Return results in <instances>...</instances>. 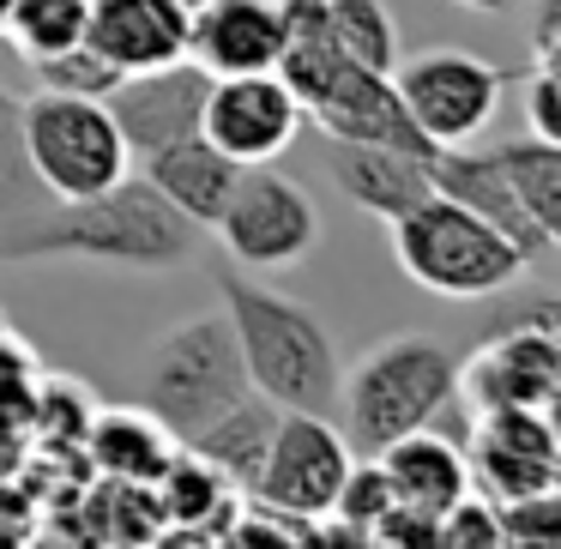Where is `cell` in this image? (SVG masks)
Masks as SVG:
<instances>
[{"label": "cell", "mask_w": 561, "mask_h": 549, "mask_svg": "<svg viewBox=\"0 0 561 549\" xmlns=\"http://www.w3.org/2000/svg\"><path fill=\"white\" fill-rule=\"evenodd\" d=\"M199 224H187L151 182L127 175L122 187L98 199H55L31 224L0 230V260L13 266H43V260H73L98 272H134V278H163L199 254Z\"/></svg>", "instance_id": "obj_1"}, {"label": "cell", "mask_w": 561, "mask_h": 549, "mask_svg": "<svg viewBox=\"0 0 561 549\" xmlns=\"http://www.w3.org/2000/svg\"><path fill=\"white\" fill-rule=\"evenodd\" d=\"M218 296L236 327V344H242L248 387L260 399H272L278 411H314L339 423L344 356L332 344L327 320L308 302H296V296L248 278V272H224Z\"/></svg>", "instance_id": "obj_2"}, {"label": "cell", "mask_w": 561, "mask_h": 549, "mask_svg": "<svg viewBox=\"0 0 561 549\" xmlns=\"http://www.w3.org/2000/svg\"><path fill=\"white\" fill-rule=\"evenodd\" d=\"M447 404H459V356L423 332H399L344 368L339 435L351 453H380L399 435L435 428Z\"/></svg>", "instance_id": "obj_3"}, {"label": "cell", "mask_w": 561, "mask_h": 549, "mask_svg": "<svg viewBox=\"0 0 561 549\" xmlns=\"http://www.w3.org/2000/svg\"><path fill=\"white\" fill-rule=\"evenodd\" d=\"M387 230H392V260H399L404 278L428 296H453V302L501 296L531 266L495 224H483L471 206H459L447 194H428L423 206L392 218Z\"/></svg>", "instance_id": "obj_4"}, {"label": "cell", "mask_w": 561, "mask_h": 549, "mask_svg": "<svg viewBox=\"0 0 561 549\" xmlns=\"http://www.w3.org/2000/svg\"><path fill=\"white\" fill-rule=\"evenodd\" d=\"M248 392L254 387H248L242 368V344H236V327L224 308L187 314L170 339H158V351L146 356V375H139V404L175 441H194L211 416H224Z\"/></svg>", "instance_id": "obj_5"}, {"label": "cell", "mask_w": 561, "mask_h": 549, "mask_svg": "<svg viewBox=\"0 0 561 549\" xmlns=\"http://www.w3.org/2000/svg\"><path fill=\"white\" fill-rule=\"evenodd\" d=\"M19 139H25L37 182L55 199H98L134 175V151L98 98L37 91L19 103Z\"/></svg>", "instance_id": "obj_6"}, {"label": "cell", "mask_w": 561, "mask_h": 549, "mask_svg": "<svg viewBox=\"0 0 561 549\" xmlns=\"http://www.w3.org/2000/svg\"><path fill=\"white\" fill-rule=\"evenodd\" d=\"M211 236L242 272H290L320 248V206L308 199L302 182L278 175L272 163H254V170H242Z\"/></svg>", "instance_id": "obj_7"}, {"label": "cell", "mask_w": 561, "mask_h": 549, "mask_svg": "<svg viewBox=\"0 0 561 549\" xmlns=\"http://www.w3.org/2000/svg\"><path fill=\"white\" fill-rule=\"evenodd\" d=\"M392 91L411 110L435 146H471L501 110V73L471 49H423L399 55L392 67Z\"/></svg>", "instance_id": "obj_8"}, {"label": "cell", "mask_w": 561, "mask_h": 549, "mask_svg": "<svg viewBox=\"0 0 561 549\" xmlns=\"http://www.w3.org/2000/svg\"><path fill=\"white\" fill-rule=\"evenodd\" d=\"M344 471H351V441L339 435L332 416L314 411H278V428H272V447L260 459V477L248 495L272 513H327L332 495H339Z\"/></svg>", "instance_id": "obj_9"}, {"label": "cell", "mask_w": 561, "mask_h": 549, "mask_svg": "<svg viewBox=\"0 0 561 549\" xmlns=\"http://www.w3.org/2000/svg\"><path fill=\"white\" fill-rule=\"evenodd\" d=\"M296 127H302V103L290 98L278 73H236V79H211L206 91V115H199V134L236 158L242 170L272 163L290 151Z\"/></svg>", "instance_id": "obj_10"}, {"label": "cell", "mask_w": 561, "mask_h": 549, "mask_svg": "<svg viewBox=\"0 0 561 549\" xmlns=\"http://www.w3.org/2000/svg\"><path fill=\"white\" fill-rule=\"evenodd\" d=\"M206 91H211V73L182 55V61L151 67V73H127L122 85L103 98V110H110V122L122 127L127 151H134V163H139V158H151V151L175 146V139L199 134Z\"/></svg>", "instance_id": "obj_11"}, {"label": "cell", "mask_w": 561, "mask_h": 549, "mask_svg": "<svg viewBox=\"0 0 561 549\" xmlns=\"http://www.w3.org/2000/svg\"><path fill=\"white\" fill-rule=\"evenodd\" d=\"M284 55L278 0H199L187 7V61L211 79L272 73Z\"/></svg>", "instance_id": "obj_12"}, {"label": "cell", "mask_w": 561, "mask_h": 549, "mask_svg": "<svg viewBox=\"0 0 561 549\" xmlns=\"http://www.w3.org/2000/svg\"><path fill=\"white\" fill-rule=\"evenodd\" d=\"M465 465H471V489H483V501L531 495V489H549L556 435H549L543 411H483Z\"/></svg>", "instance_id": "obj_13"}, {"label": "cell", "mask_w": 561, "mask_h": 549, "mask_svg": "<svg viewBox=\"0 0 561 549\" xmlns=\"http://www.w3.org/2000/svg\"><path fill=\"white\" fill-rule=\"evenodd\" d=\"M327 139H356V146H392V151H416V158H435V139L411 122V110L392 91V73H368V67H339V79L327 85V98L314 103Z\"/></svg>", "instance_id": "obj_14"}, {"label": "cell", "mask_w": 561, "mask_h": 549, "mask_svg": "<svg viewBox=\"0 0 561 549\" xmlns=\"http://www.w3.org/2000/svg\"><path fill=\"white\" fill-rule=\"evenodd\" d=\"M85 43L115 73H151L187 55V7L182 0H91Z\"/></svg>", "instance_id": "obj_15"}, {"label": "cell", "mask_w": 561, "mask_h": 549, "mask_svg": "<svg viewBox=\"0 0 561 549\" xmlns=\"http://www.w3.org/2000/svg\"><path fill=\"white\" fill-rule=\"evenodd\" d=\"M435 158H416V151H392V146H356V139H332L327 146V175L339 182V194L356 211L392 224L411 206H423L435 194Z\"/></svg>", "instance_id": "obj_16"}, {"label": "cell", "mask_w": 561, "mask_h": 549, "mask_svg": "<svg viewBox=\"0 0 561 549\" xmlns=\"http://www.w3.org/2000/svg\"><path fill=\"white\" fill-rule=\"evenodd\" d=\"M435 194L459 199V206H471L483 224H495L501 236H507L513 248H519L525 260H543V236H537V224L525 218L519 194H513L507 170L495 163V151H471V146H440L435 151Z\"/></svg>", "instance_id": "obj_17"}, {"label": "cell", "mask_w": 561, "mask_h": 549, "mask_svg": "<svg viewBox=\"0 0 561 549\" xmlns=\"http://www.w3.org/2000/svg\"><path fill=\"white\" fill-rule=\"evenodd\" d=\"M139 182L158 187V194L170 199L187 224L211 230V224H218V211L230 206L236 182H242V163L224 158L206 134H194V139H175V146L139 158Z\"/></svg>", "instance_id": "obj_18"}, {"label": "cell", "mask_w": 561, "mask_h": 549, "mask_svg": "<svg viewBox=\"0 0 561 549\" xmlns=\"http://www.w3.org/2000/svg\"><path fill=\"white\" fill-rule=\"evenodd\" d=\"M380 471L392 483V501L423 513H447L453 501L471 495V465H465V447L447 441L440 428H416V435H399L392 447L375 453Z\"/></svg>", "instance_id": "obj_19"}, {"label": "cell", "mask_w": 561, "mask_h": 549, "mask_svg": "<svg viewBox=\"0 0 561 549\" xmlns=\"http://www.w3.org/2000/svg\"><path fill=\"white\" fill-rule=\"evenodd\" d=\"M79 447L91 453L103 477H122V483H158V471L170 465V453L182 441L146 411V404H127V411H98Z\"/></svg>", "instance_id": "obj_20"}, {"label": "cell", "mask_w": 561, "mask_h": 549, "mask_svg": "<svg viewBox=\"0 0 561 549\" xmlns=\"http://www.w3.org/2000/svg\"><path fill=\"white\" fill-rule=\"evenodd\" d=\"M272 428H278V404L248 392V399H236L224 416H211V423L199 428L194 441H182V447H194L206 465H218L236 489H254L260 459H266V447H272Z\"/></svg>", "instance_id": "obj_21"}, {"label": "cell", "mask_w": 561, "mask_h": 549, "mask_svg": "<svg viewBox=\"0 0 561 549\" xmlns=\"http://www.w3.org/2000/svg\"><path fill=\"white\" fill-rule=\"evenodd\" d=\"M151 495H158V519L163 525H206V531H224V525L236 519V483L218 471V465L199 459L194 447L170 453V465L158 471Z\"/></svg>", "instance_id": "obj_22"}, {"label": "cell", "mask_w": 561, "mask_h": 549, "mask_svg": "<svg viewBox=\"0 0 561 549\" xmlns=\"http://www.w3.org/2000/svg\"><path fill=\"white\" fill-rule=\"evenodd\" d=\"M495 163L507 170L513 194H519L525 218L537 224L549 248H561V146H543V139H501Z\"/></svg>", "instance_id": "obj_23"}, {"label": "cell", "mask_w": 561, "mask_h": 549, "mask_svg": "<svg viewBox=\"0 0 561 549\" xmlns=\"http://www.w3.org/2000/svg\"><path fill=\"white\" fill-rule=\"evenodd\" d=\"M327 31H332V49L351 67H368V73L399 67V25H392V13L380 0H332Z\"/></svg>", "instance_id": "obj_24"}, {"label": "cell", "mask_w": 561, "mask_h": 549, "mask_svg": "<svg viewBox=\"0 0 561 549\" xmlns=\"http://www.w3.org/2000/svg\"><path fill=\"white\" fill-rule=\"evenodd\" d=\"M49 206H55V194L37 182V170L25 158V139H19V98L0 91V230L31 224Z\"/></svg>", "instance_id": "obj_25"}, {"label": "cell", "mask_w": 561, "mask_h": 549, "mask_svg": "<svg viewBox=\"0 0 561 549\" xmlns=\"http://www.w3.org/2000/svg\"><path fill=\"white\" fill-rule=\"evenodd\" d=\"M85 7L91 0H13L0 37H13V49L25 55V61L61 55V49H73V43H85Z\"/></svg>", "instance_id": "obj_26"}, {"label": "cell", "mask_w": 561, "mask_h": 549, "mask_svg": "<svg viewBox=\"0 0 561 549\" xmlns=\"http://www.w3.org/2000/svg\"><path fill=\"white\" fill-rule=\"evenodd\" d=\"M25 67H31V79H37V91H61V98H98V103L127 79V73H115V67L103 61L91 43H73V49L43 55V61H25Z\"/></svg>", "instance_id": "obj_27"}, {"label": "cell", "mask_w": 561, "mask_h": 549, "mask_svg": "<svg viewBox=\"0 0 561 549\" xmlns=\"http://www.w3.org/2000/svg\"><path fill=\"white\" fill-rule=\"evenodd\" d=\"M501 537L507 549H561V495L556 489H531V495L495 501Z\"/></svg>", "instance_id": "obj_28"}, {"label": "cell", "mask_w": 561, "mask_h": 549, "mask_svg": "<svg viewBox=\"0 0 561 549\" xmlns=\"http://www.w3.org/2000/svg\"><path fill=\"white\" fill-rule=\"evenodd\" d=\"M387 507H392V483H387V471H380V459L375 453H351V471H344V483H339V495H332L327 513H339V519H351V525H375Z\"/></svg>", "instance_id": "obj_29"}, {"label": "cell", "mask_w": 561, "mask_h": 549, "mask_svg": "<svg viewBox=\"0 0 561 549\" xmlns=\"http://www.w3.org/2000/svg\"><path fill=\"white\" fill-rule=\"evenodd\" d=\"M435 549H507L495 501H483L477 489L465 501H453V507L440 513V525H435Z\"/></svg>", "instance_id": "obj_30"}, {"label": "cell", "mask_w": 561, "mask_h": 549, "mask_svg": "<svg viewBox=\"0 0 561 549\" xmlns=\"http://www.w3.org/2000/svg\"><path fill=\"white\" fill-rule=\"evenodd\" d=\"M218 549H296V513H272V507H236V519L218 531Z\"/></svg>", "instance_id": "obj_31"}, {"label": "cell", "mask_w": 561, "mask_h": 549, "mask_svg": "<svg viewBox=\"0 0 561 549\" xmlns=\"http://www.w3.org/2000/svg\"><path fill=\"white\" fill-rule=\"evenodd\" d=\"M435 525H440V513L392 501V507L368 525V537H375V549H435Z\"/></svg>", "instance_id": "obj_32"}, {"label": "cell", "mask_w": 561, "mask_h": 549, "mask_svg": "<svg viewBox=\"0 0 561 549\" xmlns=\"http://www.w3.org/2000/svg\"><path fill=\"white\" fill-rule=\"evenodd\" d=\"M525 127L543 146H561V73H549V67L525 79Z\"/></svg>", "instance_id": "obj_33"}, {"label": "cell", "mask_w": 561, "mask_h": 549, "mask_svg": "<svg viewBox=\"0 0 561 549\" xmlns=\"http://www.w3.org/2000/svg\"><path fill=\"white\" fill-rule=\"evenodd\" d=\"M296 549H375L368 525H351L339 513H308L296 519Z\"/></svg>", "instance_id": "obj_34"}, {"label": "cell", "mask_w": 561, "mask_h": 549, "mask_svg": "<svg viewBox=\"0 0 561 549\" xmlns=\"http://www.w3.org/2000/svg\"><path fill=\"white\" fill-rule=\"evenodd\" d=\"M146 549H218V531H206V525H158L146 537Z\"/></svg>", "instance_id": "obj_35"}, {"label": "cell", "mask_w": 561, "mask_h": 549, "mask_svg": "<svg viewBox=\"0 0 561 549\" xmlns=\"http://www.w3.org/2000/svg\"><path fill=\"white\" fill-rule=\"evenodd\" d=\"M561 31V0H537V13H531V49L537 43H549Z\"/></svg>", "instance_id": "obj_36"}, {"label": "cell", "mask_w": 561, "mask_h": 549, "mask_svg": "<svg viewBox=\"0 0 561 549\" xmlns=\"http://www.w3.org/2000/svg\"><path fill=\"white\" fill-rule=\"evenodd\" d=\"M537 67H549V73H561V31L549 43H537Z\"/></svg>", "instance_id": "obj_37"}, {"label": "cell", "mask_w": 561, "mask_h": 549, "mask_svg": "<svg viewBox=\"0 0 561 549\" xmlns=\"http://www.w3.org/2000/svg\"><path fill=\"white\" fill-rule=\"evenodd\" d=\"M543 423H549V435H556V447H561V387L543 399Z\"/></svg>", "instance_id": "obj_38"}, {"label": "cell", "mask_w": 561, "mask_h": 549, "mask_svg": "<svg viewBox=\"0 0 561 549\" xmlns=\"http://www.w3.org/2000/svg\"><path fill=\"white\" fill-rule=\"evenodd\" d=\"M459 7H471V13H513L519 0H459Z\"/></svg>", "instance_id": "obj_39"}, {"label": "cell", "mask_w": 561, "mask_h": 549, "mask_svg": "<svg viewBox=\"0 0 561 549\" xmlns=\"http://www.w3.org/2000/svg\"><path fill=\"white\" fill-rule=\"evenodd\" d=\"M549 489L561 495V447H556V465H549Z\"/></svg>", "instance_id": "obj_40"}, {"label": "cell", "mask_w": 561, "mask_h": 549, "mask_svg": "<svg viewBox=\"0 0 561 549\" xmlns=\"http://www.w3.org/2000/svg\"><path fill=\"white\" fill-rule=\"evenodd\" d=\"M7 13H13V0H0V31H7Z\"/></svg>", "instance_id": "obj_41"}, {"label": "cell", "mask_w": 561, "mask_h": 549, "mask_svg": "<svg viewBox=\"0 0 561 549\" xmlns=\"http://www.w3.org/2000/svg\"><path fill=\"white\" fill-rule=\"evenodd\" d=\"M556 351H561V327H556Z\"/></svg>", "instance_id": "obj_42"}, {"label": "cell", "mask_w": 561, "mask_h": 549, "mask_svg": "<svg viewBox=\"0 0 561 549\" xmlns=\"http://www.w3.org/2000/svg\"><path fill=\"white\" fill-rule=\"evenodd\" d=\"M0 332H7V314H0Z\"/></svg>", "instance_id": "obj_43"}, {"label": "cell", "mask_w": 561, "mask_h": 549, "mask_svg": "<svg viewBox=\"0 0 561 549\" xmlns=\"http://www.w3.org/2000/svg\"><path fill=\"white\" fill-rule=\"evenodd\" d=\"M182 7H199V0H182Z\"/></svg>", "instance_id": "obj_44"}]
</instances>
